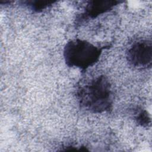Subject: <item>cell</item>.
<instances>
[{"instance_id":"obj_3","label":"cell","mask_w":152,"mask_h":152,"mask_svg":"<svg viewBox=\"0 0 152 152\" xmlns=\"http://www.w3.org/2000/svg\"><path fill=\"white\" fill-rule=\"evenodd\" d=\"M129 64L138 69L150 68L152 64V44L151 40H141L134 42L126 52Z\"/></svg>"},{"instance_id":"obj_2","label":"cell","mask_w":152,"mask_h":152,"mask_svg":"<svg viewBox=\"0 0 152 152\" xmlns=\"http://www.w3.org/2000/svg\"><path fill=\"white\" fill-rule=\"evenodd\" d=\"M110 47V45L97 46L87 40L75 39L66 43L63 56L68 66L86 71L98 62L103 50Z\"/></svg>"},{"instance_id":"obj_1","label":"cell","mask_w":152,"mask_h":152,"mask_svg":"<svg viewBox=\"0 0 152 152\" xmlns=\"http://www.w3.org/2000/svg\"><path fill=\"white\" fill-rule=\"evenodd\" d=\"M75 95L81 107L91 113L109 112L112 109V87L104 75H99L79 86Z\"/></svg>"},{"instance_id":"obj_4","label":"cell","mask_w":152,"mask_h":152,"mask_svg":"<svg viewBox=\"0 0 152 152\" xmlns=\"http://www.w3.org/2000/svg\"><path fill=\"white\" fill-rule=\"evenodd\" d=\"M121 2L118 1L109 0L89 1L85 7L84 11L76 16L74 24L78 27L90 19H94L100 15L112 10Z\"/></svg>"},{"instance_id":"obj_6","label":"cell","mask_w":152,"mask_h":152,"mask_svg":"<svg viewBox=\"0 0 152 152\" xmlns=\"http://www.w3.org/2000/svg\"><path fill=\"white\" fill-rule=\"evenodd\" d=\"M134 119L137 123L143 127H148L151 124V118L147 110L142 109H136L134 112Z\"/></svg>"},{"instance_id":"obj_5","label":"cell","mask_w":152,"mask_h":152,"mask_svg":"<svg viewBox=\"0 0 152 152\" xmlns=\"http://www.w3.org/2000/svg\"><path fill=\"white\" fill-rule=\"evenodd\" d=\"M55 1H22L21 5H24L28 8L35 12H40L50 7Z\"/></svg>"}]
</instances>
